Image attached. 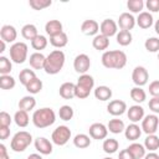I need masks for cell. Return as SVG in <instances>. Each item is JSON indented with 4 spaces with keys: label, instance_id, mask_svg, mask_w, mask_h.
Instances as JSON below:
<instances>
[{
    "label": "cell",
    "instance_id": "6da1fadb",
    "mask_svg": "<svg viewBox=\"0 0 159 159\" xmlns=\"http://www.w3.org/2000/svg\"><path fill=\"white\" fill-rule=\"evenodd\" d=\"M102 65L106 68L120 70L127 65V55L120 50L104 51L102 55Z\"/></svg>",
    "mask_w": 159,
    "mask_h": 159
},
{
    "label": "cell",
    "instance_id": "7a4b0ae2",
    "mask_svg": "<svg viewBox=\"0 0 159 159\" xmlns=\"http://www.w3.org/2000/svg\"><path fill=\"white\" fill-rule=\"evenodd\" d=\"M65 53L61 50H53L52 52H50V55L46 57V62H45V72L48 75H56L58 73L63 65H65Z\"/></svg>",
    "mask_w": 159,
    "mask_h": 159
},
{
    "label": "cell",
    "instance_id": "3957f363",
    "mask_svg": "<svg viewBox=\"0 0 159 159\" xmlns=\"http://www.w3.org/2000/svg\"><path fill=\"white\" fill-rule=\"evenodd\" d=\"M56 120V114L52 108L43 107L40 109H36L32 114V123L37 128H47L52 125Z\"/></svg>",
    "mask_w": 159,
    "mask_h": 159
},
{
    "label": "cell",
    "instance_id": "277c9868",
    "mask_svg": "<svg viewBox=\"0 0 159 159\" xmlns=\"http://www.w3.org/2000/svg\"><path fill=\"white\" fill-rule=\"evenodd\" d=\"M93 86H94V80L91 75H87V73L81 75L76 83V91H75L76 97L80 99L87 98L91 91L93 89Z\"/></svg>",
    "mask_w": 159,
    "mask_h": 159
},
{
    "label": "cell",
    "instance_id": "5b68a950",
    "mask_svg": "<svg viewBox=\"0 0 159 159\" xmlns=\"http://www.w3.org/2000/svg\"><path fill=\"white\" fill-rule=\"evenodd\" d=\"M32 142V137L29 132L26 130H20L17 132L12 139H11V143H10V147L14 152L16 153H20V152H24Z\"/></svg>",
    "mask_w": 159,
    "mask_h": 159
},
{
    "label": "cell",
    "instance_id": "8992f818",
    "mask_svg": "<svg viewBox=\"0 0 159 159\" xmlns=\"http://www.w3.org/2000/svg\"><path fill=\"white\" fill-rule=\"evenodd\" d=\"M27 50L25 42H15L10 46V58L15 63H24L27 58Z\"/></svg>",
    "mask_w": 159,
    "mask_h": 159
},
{
    "label": "cell",
    "instance_id": "52a82bcc",
    "mask_svg": "<svg viewBox=\"0 0 159 159\" xmlns=\"http://www.w3.org/2000/svg\"><path fill=\"white\" fill-rule=\"evenodd\" d=\"M71 138V129L67 127V125H58L53 132H52V135H51V139L52 142L56 144V145H65Z\"/></svg>",
    "mask_w": 159,
    "mask_h": 159
},
{
    "label": "cell",
    "instance_id": "ba28073f",
    "mask_svg": "<svg viewBox=\"0 0 159 159\" xmlns=\"http://www.w3.org/2000/svg\"><path fill=\"white\" fill-rule=\"evenodd\" d=\"M159 125V118L157 114H148L142 120V130L145 134H154L158 130Z\"/></svg>",
    "mask_w": 159,
    "mask_h": 159
},
{
    "label": "cell",
    "instance_id": "9c48e42d",
    "mask_svg": "<svg viewBox=\"0 0 159 159\" xmlns=\"http://www.w3.org/2000/svg\"><path fill=\"white\" fill-rule=\"evenodd\" d=\"M89 67H91V60L86 53H80L75 57L73 68H75L76 72L81 73V75H84L89 70Z\"/></svg>",
    "mask_w": 159,
    "mask_h": 159
},
{
    "label": "cell",
    "instance_id": "30bf717a",
    "mask_svg": "<svg viewBox=\"0 0 159 159\" xmlns=\"http://www.w3.org/2000/svg\"><path fill=\"white\" fill-rule=\"evenodd\" d=\"M148 78H149V73H148V71H147L145 67H143V66H137V67L133 70L132 80H133V82H134V84H135L137 87H142V86L147 84Z\"/></svg>",
    "mask_w": 159,
    "mask_h": 159
},
{
    "label": "cell",
    "instance_id": "8fae6325",
    "mask_svg": "<svg viewBox=\"0 0 159 159\" xmlns=\"http://www.w3.org/2000/svg\"><path fill=\"white\" fill-rule=\"evenodd\" d=\"M89 137L93 138V139H97V140H101V139H104L108 134V128L103 124V123H93L89 125Z\"/></svg>",
    "mask_w": 159,
    "mask_h": 159
},
{
    "label": "cell",
    "instance_id": "7c38bea8",
    "mask_svg": "<svg viewBox=\"0 0 159 159\" xmlns=\"http://www.w3.org/2000/svg\"><path fill=\"white\" fill-rule=\"evenodd\" d=\"M117 29H118V24L112 19H106L99 25L101 34L107 36V37H111V36L116 35L117 34Z\"/></svg>",
    "mask_w": 159,
    "mask_h": 159
},
{
    "label": "cell",
    "instance_id": "4fadbf2b",
    "mask_svg": "<svg viewBox=\"0 0 159 159\" xmlns=\"http://www.w3.org/2000/svg\"><path fill=\"white\" fill-rule=\"evenodd\" d=\"M107 111L109 114L117 117V116H122L125 111H127V103L124 101H120V99H114V101H111L107 106Z\"/></svg>",
    "mask_w": 159,
    "mask_h": 159
},
{
    "label": "cell",
    "instance_id": "5bb4252c",
    "mask_svg": "<svg viewBox=\"0 0 159 159\" xmlns=\"http://www.w3.org/2000/svg\"><path fill=\"white\" fill-rule=\"evenodd\" d=\"M137 21L134 19V16L129 12H123L119 15L118 19V26L120 27V30H125V31H130L134 26H135Z\"/></svg>",
    "mask_w": 159,
    "mask_h": 159
},
{
    "label": "cell",
    "instance_id": "9a60e30c",
    "mask_svg": "<svg viewBox=\"0 0 159 159\" xmlns=\"http://www.w3.org/2000/svg\"><path fill=\"white\" fill-rule=\"evenodd\" d=\"M81 31L87 35V36H96L98 35V31H99V25L96 20H84L81 25Z\"/></svg>",
    "mask_w": 159,
    "mask_h": 159
},
{
    "label": "cell",
    "instance_id": "2e32d148",
    "mask_svg": "<svg viewBox=\"0 0 159 159\" xmlns=\"http://www.w3.org/2000/svg\"><path fill=\"white\" fill-rule=\"evenodd\" d=\"M35 148L37 152H40V154H43V155H48L52 153V143L43 138V137H39L35 139Z\"/></svg>",
    "mask_w": 159,
    "mask_h": 159
},
{
    "label": "cell",
    "instance_id": "e0dca14e",
    "mask_svg": "<svg viewBox=\"0 0 159 159\" xmlns=\"http://www.w3.org/2000/svg\"><path fill=\"white\" fill-rule=\"evenodd\" d=\"M0 37L5 42H14L17 37V31L12 25H4L0 30Z\"/></svg>",
    "mask_w": 159,
    "mask_h": 159
},
{
    "label": "cell",
    "instance_id": "ac0fdd59",
    "mask_svg": "<svg viewBox=\"0 0 159 159\" xmlns=\"http://www.w3.org/2000/svg\"><path fill=\"white\" fill-rule=\"evenodd\" d=\"M127 116H128L129 120H132L133 123L143 120V118H144V108L142 106H139V104L130 106L129 109H127Z\"/></svg>",
    "mask_w": 159,
    "mask_h": 159
},
{
    "label": "cell",
    "instance_id": "d6986e66",
    "mask_svg": "<svg viewBox=\"0 0 159 159\" xmlns=\"http://www.w3.org/2000/svg\"><path fill=\"white\" fill-rule=\"evenodd\" d=\"M75 91H76V84L72 83V82H65L60 86V96L65 99H71L73 97H76L75 94Z\"/></svg>",
    "mask_w": 159,
    "mask_h": 159
},
{
    "label": "cell",
    "instance_id": "ffe728a7",
    "mask_svg": "<svg viewBox=\"0 0 159 159\" xmlns=\"http://www.w3.org/2000/svg\"><path fill=\"white\" fill-rule=\"evenodd\" d=\"M29 62H30V66L32 68H35V70H43L45 68L46 57L41 52H34L32 55H30Z\"/></svg>",
    "mask_w": 159,
    "mask_h": 159
},
{
    "label": "cell",
    "instance_id": "44dd1931",
    "mask_svg": "<svg viewBox=\"0 0 159 159\" xmlns=\"http://www.w3.org/2000/svg\"><path fill=\"white\" fill-rule=\"evenodd\" d=\"M45 31L47 35H50V37L56 36V35L63 32L62 31V24L58 20H50L45 25Z\"/></svg>",
    "mask_w": 159,
    "mask_h": 159
},
{
    "label": "cell",
    "instance_id": "7402d4cb",
    "mask_svg": "<svg viewBox=\"0 0 159 159\" xmlns=\"http://www.w3.org/2000/svg\"><path fill=\"white\" fill-rule=\"evenodd\" d=\"M135 21L140 29H149L153 25V16L149 11H142L135 19Z\"/></svg>",
    "mask_w": 159,
    "mask_h": 159
},
{
    "label": "cell",
    "instance_id": "603a6c76",
    "mask_svg": "<svg viewBox=\"0 0 159 159\" xmlns=\"http://www.w3.org/2000/svg\"><path fill=\"white\" fill-rule=\"evenodd\" d=\"M92 46H93L96 50H98V51H104V50H107L108 46H109V37H107V36H104V35H102V34H98V35H96V36L93 37V40H92Z\"/></svg>",
    "mask_w": 159,
    "mask_h": 159
},
{
    "label": "cell",
    "instance_id": "cb8c5ba5",
    "mask_svg": "<svg viewBox=\"0 0 159 159\" xmlns=\"http://www.w3.org/2000/svg\"><path fill=\"white\" fill-rule=\"evenodd\" d=\"M140 134H142V128L138 124H135V123L129 124L124 129V135H125V138L128 140H133L134 142V140H137L140 137Z\"/></svg>",
    "mask_w": 159,
    "mask_h": 159
},
{
    "label": "cell",
    "instance_id": "d4e9b609",
    "mask_svg": "<svg viewBox=\"0 0 159 159\" xmlns=\"http://www.w3.org/2000/svg\"><path fill=\"white\" fill-rule=\"evenodd\" d=\"M108 130L113 134H119L122 132H124L125 129V125H124V122L122 119H118V118H113L108 122V125H107Z\"/></svg>",
    "mask_w": 159,
    "mask_h": 159
},
{
    "label": "cell",
    "instance_id": "484cf974",
    "mask_svg": "<svg viewBox=\"0 0 159 159\" xmlns=\"http://www.w3.org/2000/svg\"><path fill=\"white\" fill-rule=\"evenodd\" d=\"M21 35H22L24 39L30 40V41H32L36 36H39L37 29H36V26L34 24H26V25H24L22 29H21Z\"/></svg>",
    "mask_w": 159,
    "mask_h": 159
},
{
    "label": "cell",
    "instance_id": "4316f807",
    "mask_svg": "<svg viewBox=\"0 0 159 159\" xmlns=\"http://www.w3.org/2000/svg\"><path fill=\"white\" fill-rule=\"evenodd\" d=\"M94 97L99 101H108L112 97V89L108 86H98L94 89Z\"/></svg>",
    "mask_w": 159,
    "mask_h": 159
},
{
    "label": "cell",
    "instance_id": "83f0119b",
    "mask_svg": "<svg viewBox=\"0 0 159 159\" xmlns=\"http://www.w3.org/2000/svg\"><path fill=\"white\" fill-rule=\"evenodd\" d=\"M14 120H15V123H16L17 127L25 128V127L29 124V122H30V117H29V114H27L26 111L19 109V111L15 113V116H14Z\"/></svg>",
    "mask_w": 159,
    "mask_h": 159
},
{
    "label": "cell",
    "instance_id": "f1b7e54d",
    "mask_svg": "<svg viewBox=\"0 0 159 159\" xmlns=\"http://www.w3.org/2000/svg\"><path fill=\"white\" fill-rule=\"evenodd\" d=\"M68 42V36L66 32H61L56 36H52L50 37V43L53 46V47H57V48H61V47H65Z\"/></svg>",
    "mask_w": 159,
    "mask_h": 159
},
{
    "label": "cell",
    "instance_id": "f546056e",
    "mask_svg": "<svg viewBox=\"0 0 159 159\" xmlns=\"http://www.w3.org/2000/svg\"><path fill=\"white\" fill-rule=\"evenodd\" d=\"M36 106V99L32 96H25L19 101V109L30 112L31 109H34Z\"/></svg>",
    "mask_w": 159,
    "mask_h": 159
},
{
    "label": "cell",
    "instance_id": "4dcf8cb0",
    "mask_svg": "<svg viewBox=\"0 0 159 159\" xmlns=\"http://www.w3.org/2000/svg\"><path fill=\"white\" fill-rule=\"evenodd\" d=\"M127 149L132 153L134 159H142L145 157V147L142 145L140 143H132Z\"/></svg>",
    "mask_w": 159,
    "mask_h": 159
},
{
    "label": "cell",
    "instance_id": "1f68e13d",
    "mask_svg": "<svg viewBox=\"0 0 159 159\" xmlns=\"http://www.w3.org/2000/svg\"><path fill=\"white\" fill-rule=\"evenodd\" d=\"M144 147L149 152H155L157 149H159V137L155 134L147 135V138L144 139Z\"/></svg>",
    "mask_w": 159,
    "mask_h": 159
},
{
    "label": "cell",
    "instance_id": "d6a6232c",
    "mask_svg": "<svg viewBox=\"0 0 159 159\" xmlns=\"http://www.w3.org/2000/svg\"><path fill=\"white\" fill-rule=\"evenodd\" d=\"M73 144H75V147H77L80 149H84V148H88L91 145V139L87 134L80 133L73 138Z\"/></svg>",
    "mask_w": 159,
    "mask_h": 159
},
{
    "label": "cell",
    "instance_id": "836d02e7",
    "mask_svg": "<svg viewBox=\"0 0 159 159\" xmlns=\"http://www.w3.org/2000/svg\"><path fill=\"white\" fill-rule=\"evenodd\" d=\"M102 148H103V150H104L107 154H113V153H116V152L118 150V148H119V143H118V140L114 139V138L104 139Z\"/></svg>",
    "mask_w": 159,
    "mask_h": 159
},
{
    "label": "cell",
    "instance_id": "e575fe53",
    "mask_svg": "<svg viewBox=\"0 0 159 159\" xmlns=\"http://www.w3.org/2000/svg\"><path fill=\"white\" fill-rule=\"evenodd\" d=\"M36 77V73L30 70V68H24L22 71H20L19 73V80H20V83H22L25 87L29 84L30 81H32L34 78Z\"/></svg>",
    "mask_w": 159,
    "mask_h": 159
},
{
    "label": "cell",
    "instance_id": "d590c367",
    "mask_svg": "<svg viewBox=\"0 0 159 159\" xmlns=\"http://www.w3.org/2000/svg\"><path fill=\"white\" fill-rule=\"evenodd\" d=\"M130 98L137 103H142L147 99V93L142 87H134L130 89Z\"/></svg>",
    "mask_w": 159,
    "mask_h": 159
},
{
    "label": "cell",
    "instance_id": "8d00e7d4",
    "mask_svg": "<svg viewBox=\"0 0 159 159\" xmlns=\"http://www.w3.org/2000/svg\"><path fill=\"white\" fill-rule=\"evenodd\" d=\"M16 82L15 78L10 75H2L0 76V88L1 89H12L15 87Z\"/></svg>",
    "mask_w": 159,
    "mask_h": 159
},
{
    "label": "cell",
    "instance_id": "74e56055",
    "mask_svg": "<svg viewBox=\"0 0 159 159\" xmlns=\"http://www.w3.org/2000/svg\"><path fill=\"white\" fill-rule=\"evenodd\" d=\"M117 42L120 46H128L132 42V34L130 31H125V30H120L117 34Z\"/></svg>",
    "mask_w": 159,
    "mask_h": 159
},
{
    "label": "cell",
    "instance_id": "f35d334b",
    "mask_svg": "<svg viewBox=\"0 0 159 159\" xmlns=\"http://www.w3.org/2000/svg\"><path fill=\"white\" fill-rule=\"evenodd\" d=\"M41 89H42V81L40 78H37V77H35L32 81H30L29 84L26 86V91L29 93H31V94H36Z\"/></svg>",
    "mask_w": 159,
    "mask_h": 159
},
{
    "label": "cell",
    "instance_id": "ab89813d",
    "mask_svg": "<svg viewBox=\"0 0 159 159\" xmlns=\"http://www.w3.org/2000/svg\"><path fill=\"white\" fill-rule=\"evenodd\" d=\"M144 47L148 52H159V39L149 37L144 42Z\"/></svg>",
    "mask_w": 159,
    "mask_h": 159
},
{
    "label": "cell",
    "instance_id": "60d3db41",
    "mask_svg": "<svg viewBox=\"0 0 159 159\" xmlns=\"http://www.w3.org/2000/svg\"><path fill=\"white\" fill-rule=\"evenodd\" d=\"M47 42H48V41H47V39H46L43 35H39V36H36V37L31 41V46H32L35 50L41 51V50L46 48Z\"/></svg>",
    "mask_w": 159,
    "mask_h": 159
},
{
    "label": "cell",
    "instance_id": "b9f144b4",
    "mask_svg": "<svg viewBox=\"0 0 159 159\" xmlns=\"http://www.w3.org/2000/svg\"><path fill=\"white\" fill-rule=\"evenodd\" d=\"M12 70V65L11 61L5 57V56H0V75H9L10 71Z\"/></svg>",
    "mask_w": 159,
    "mask_h": 159
},
{
    "label": "cell",
    "instance_id": "7bdbcfd3",
    "mask_svg": "<svg viewBox=\"0 0 159 159\" xmlns=\"http://www.w3.org/2000/svg\"><path fill=\"white\" fill-rule=\"evenodd\" d=\"M73 114H75L73 113V108L71 106H67V104L62 106L60 108V111H58V116H60V118L62 120H70V119H72Z\"/></svg>",
    "mask_w": 159,
    "mask_h": 159
},
{
    "label": "cell",
    "instance_id": "ee69618b",
    "mask_svg": "<svg viewBox=\"0 0 159 159\" xmlns=\"http://www.w3.org/2000/svg\"><path fill=\"white\" fill-rule=\"evenodd\" d=\"M127 7L132 12L140 14L142 10H143V7H144V2H143V0H128L127 1Z\"/></svg>",
    "mask_w": 159,
    "mask_h": 159
},
{
    "label": "cell",
    "instance_id": "f6af8a7d",
    "mask_svg": "<svg viewBox=\"0 0 159 159\" xmlns=\"http://www.w3.org/2000/svg\"><path fill=\"white\" fill-rule=\"evenodd\" d=\"M52 1L51 0H30L29 5L34 9V10H42L46 9L48 6H51Z\"/></svg>",
    "mask_w": 159,
    "mask_h": 159
},
{
    "label": "cell",
    "instance_id": "bcb514c9",
    "mask_svg": "<svg viewBox=\"0 0 159 159\" xmlns=\"http://www.w3.org/2000/svg\"><path fill=\"white\" fill-rule=\"evenodd\" d=\"M11 122H12V119H11L10 114L7 112H5V111H1L0 112V125H2V127H10Z\"/></svg>",
    "mask_w": 159,
    "mask_h": 159
},
{
    "label": "cell",
    "instance_id": "7dc6e473",
    "mask_svg": "<svg viewBox=\"0 0 159 159\" xmlns=\"http://www.w3.org/2000/svg\"><path fill=\"white\" fill-rule=\"evenodd\" d=\"M145 6L149 11L152 12H158L159 11V0H147Z\"/></svg>",
    "mask_w": 159,
    "mask_h": 159
},
{
    "label": "cell",
    "instance_id": "c3c4849f",
    "mask_svg": "<svg viewBox=\"0 0 159 159\" xmlns=\"http://www.w3.org/2000/svg\"><path fill=\"white\" fill-rule=\"evenodd\" d=\"M149 93H150L153 97H159V80L153 81V82L149 84Z\"/></svg>",
    "mask_w": 159,
    "mask_h": 159
},
{
    "label": "cell",
    "instance_id": "681fc988",
    "mask_svg": "<svg viewBox=\"0 0 159 159\" xmlns=\"http://www.w3.org/2000/svg\"><path fill=\"white\" fill-rule=\"evenodd\" d=\"M148 106L154 113H159V97H153L152 99H149Z\"/></svg>",
    "mask_w": 159,
    "mask_h": 159
},
{
    "label": "cell",
    "instance_id": "f907efd6",
    "mask_svg": "<svg viewBox=\"0 0 159 159\" xmlns=\"http://www.w3.org/2000/svg\"><path fill=\"white\" fill-rule=\"evenodd\" d=\"M10 135V128L9 127H2L0 125V139L1 140H5L7 139Z\"/></svg>",
    "mask_w": 159,
    "mask_h": 159
},
{
    "label": "cell",
    "instance_id": "816d5d0a",
    "mask_svg": "<svg viewBox=\"0 0 159 159\" xmlns=\"http://www.w3.org/2000/svg\"><path fill=\"white\" fill-rule=\"evenodd\" d=\"M118 159H134V157L132 155V153L128 149H123L119 152V157Z\"/></svg>",
    "mask_w": 159,
    "mask_h": 159
},
{
    "label": "cell",
    "instance_id": "f5cc1de1",
    "mask_svg": "<svg viewBox=\"0 0 159 159\" xmlns=\"http://www.w3.org/2000/svg\"><path fill=\"white\" fill-rule=\"evenodd\" d=\"M0 159H9V154L4 144H0Z\"/></svg>",
    "mask_w": 159,
    "mask_h": 159
},
{
    "label": "cell",
    "instance_id": "db71d44e",
    "mask_svg": "<svg viewBox=\"0 0 159 159\" xmlns=\"http://www.w3.org/2000/svg\"><path fill=\"white\" fill-rule=\"evenodd\" d=\"M144 159H159V155L155 152H149L148 154H145Z\"/></svg>",
    "mask_w": 159,
    "mask_h": 159
},
{
    "label": "cell",
    "instance_id": "11a10c76",
    "mask_svg": "<svg viewBox=\"0 0 159 159\" xmlns=\"http://www.w3.org/2000/svg\"><path fill=\"white\" fill-rule=\"evenodd\" d=\"M27 159H42V157L40 155V154H30L29 157H27Z\"/></svg>",
    "mask_w": 159,
    "mask_h": 159
},
{
    "label": "cell",
    "instance_id": "9f6ffc18",
    "mask_svg": "<svg viewBox=\"0 0 159 159\" xmlns=\"http://www.w3.org/2000/svg\"><path fill=\"white\" fill-rule=\"evenodd\" d=\"M5 43H6L5 41L0 40V52H1V53H2L4 51H5Z\"/></svg>",
    "mask_w": 159,
    "mask_h": 159
},
{
    "label": "cell",
    "instance_id": "6f0895ef",
    "mask_svg": "<svg viewBox=\"0 0 159 159\" xmlns=\"http://www.w3.org/2000/svg\"><path fill=\"white\" fill-rule=\"evenodd\" d=\"M154 29H155V32L159 35V19L155 21V24H154Z\"/></svg>",
    "mask_w": 159,
    "mask_h": 159
},
{
    "label": "cell",
    "instance_id": "680465c9",
    "mask_svg": "<svg viewBox=\"0 0 159 159\" xmlns=\"http://www.w3.org/2000/svg\"><path fill=\"white\" fill-rule=\"evenodd\" d=\"M103 159H113V158H109V157H107V158H103Z\"/></svg>",
    "mask_w": 159,
    "mask_h": 159
},
{
    "label": "cell",
    "instance_id": "91938a15",
    "mask_svg": "<svg viewBox=\"0 0 159 159\" xmlns=\"http://www.w3.org/2000/svg\"><path fill=\"white\" fill-rule=\"evenodd\" d=\"M158 60H159V52H158Z\"/></svg>",
    "mask_w": 159,
    "mask_h": 159
}]
</instances>
